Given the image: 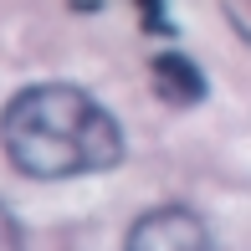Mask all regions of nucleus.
Masks as SVG:
<instances>
[{"label": "nucleus", "instance_id": "obj_1", "mask_svg": "<svg viewBox=\"0 0 251 251\" xmlns=\"http://www.w3.org/2000/svg\"><path fill=\"white\" fill-rule=\"evenodd\" d=\"M0 149L26 179H77L123 159V128L93 93L72 82H36L5 102Z\"/></svg>", "mask_w": 251, "mask_h": 251}, {"label": "nucleus", "instance_id": "obj_2", "mask_svg": "<svg viewBox=\"0 0 251 251\" xmlns=\"http://www.w3.org/2000/svg\"><path fill=\"white\" fill-rule=\"evenodd\" d=\"M123 251H215L210 246V226L200 221L185 205H159V210H144L133 221Z\"/></svg>", "mask_w": 251, "mask_h": 251}, {"label": "nucleus", "instance_id": "obj_3", "mask_svg": "<svg viewBox=\"0 0 251 251\" xmlns=\"http://www.w3.org/2000/svg\"><path fill=\"white\" fill-rule=\"evenodd\" d=\"M154 77H159V93H164L169 102H195L205 93L195 62H185V56H159V62H154Z\"/></svg>", "mask_w": 251, "mask_h": 251}, {"label": "nucleus", "instance_id": "obj_4", "mask_svg": "<svg viewBox=\"0 0 251 251\" xmlns=\"http://www.w3.org/2000/svg\"><path fill=\"white\" fill-rule=\"evenodd\" d=\"M0 251H26V236H21V221L10 215V205L0 200Z\"/></svg>", "mask_w": 251, "mask_h": 251}]
</instances>
